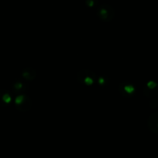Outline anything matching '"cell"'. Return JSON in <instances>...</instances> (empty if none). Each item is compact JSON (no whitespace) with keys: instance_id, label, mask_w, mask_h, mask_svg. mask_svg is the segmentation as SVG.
Segmentation results:
<instances>
[{"instance_id":"obj_1","label":"cell","mask_w":158,"mask_h":158,"mask_svg":"<svg viewBox=\"0 0 158 158\" xmlns=\"http://www.w3.org/2000/svg\"><path fill=\"white\" fill-rule=\"evenodd\" d=\"M97 15L101 20L104 22H110L114 18L115 12L111 6L102 4L98 7Z\"/></svg>"},{"instance_id":"obj_2","label":"cell","mask_w":158,"mask_h":158,"mask_svg":"<svg viewBox=\"0 0 158 158\" xmlns=\"http://www.w3.org/2000/svg\"><path fill=\"white\" fill-rule=\"evenodd\" d=\"M15 103L18 110L21 111H27L29 110L31 107V102L29 97L26 96L25 95L18 96L15 100Z\"/></svg>"},{"instance_id":"obj_3","label":"cell","mask_w":158,"mask_h":158,"mask_svg":"<svg viewBox=\"0 0 158 158\" xmlns=\"http://www.w3.org/2000/svg\"><path fill=\"white\" fill-rule=\"evenodd\" d=\"M78 80H79L80 81L85 83L87 84V85H92V84L94 83L95 80L96 79L95 76V74H94L93 73H92L89 76H85V75L84 74L83 71H81V72L78 73Z\"/></svg>"},{"instance_id":"obj_4","label":"cell","mask_w":158,"mask_h":158,"mask_svg":"<svg viewBox=\"0 0 158 158\" xmlns=\"http://www.w3.org/2000/svg\"><path fill=\"white\" fill-rule=\"evenodd\" d=\"M22 76L23 77L27 80H34L37 76V72L31 67H28V68H26L23 70V73H22Z\"/></svg>"},{"instance_id":"obj_5","label":"cell","mask_w":158,"mask_h":158,"mask_svg":"<svg viewBox=\"0 0 158 158\" xmlns=\"http://www.w3.org/2000/svg\"><path fill=\"white\" fill-rule=\"evenodd\" d=\"M122 90H120V91L121 90H122L124 93H127L128 95H129V94H131V93H132L133 92H134V87L132 86V85H130V84H127V85H122Z\"/></svg>"},{"instance_id":"obj_6","label":"cell","mask_w":158,"mask_h":158,"mask_svg":"<svg viewBox=\"0 0 158 158\" xmlns=\"http://www.w3.org/2000/svg\"><path fill=\"white\" fill-rule=\"evenodd\" d=\"M12 100V98H11V96L6 93V91H3V94H2V101L6 103V104H9Z\"/></svg>"},{"instance_id":"obj_7","label":"cell","mask_w":158,"mask_h":158,"mask_svg":"<svg viewBox=\"0 0 158 158\" xmlns=\"http://www.w3.org/2000/svg\"><path fill=\"white\" fill-rule=\"evenodd\" d=\"M85 3L88 7H94L98 3V0H85Z\"/></svg>"}]
</instances>
